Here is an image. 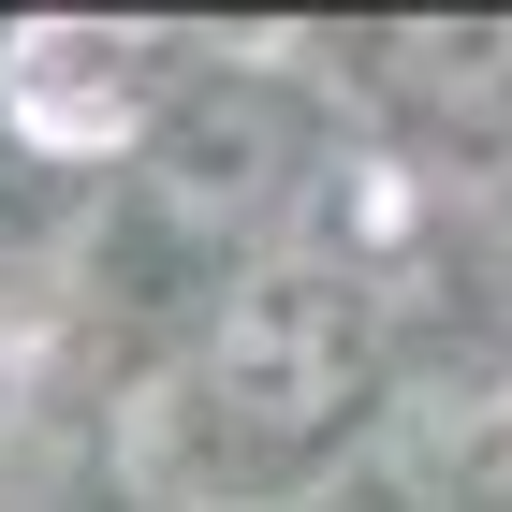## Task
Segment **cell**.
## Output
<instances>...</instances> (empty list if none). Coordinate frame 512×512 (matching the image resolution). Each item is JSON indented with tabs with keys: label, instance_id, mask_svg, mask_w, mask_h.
<instances>
[{
	"label": "cell",
	"instance_id": "cell-1",
	"mask_svg": "<svg viewBox=\"0 0 512 512\" xmlns=\"http://www.w3.org/2000/svg\"><path fill=\"white\" fill-rule=\"evenodd\" d=\"M366 395H381V293L352 264H322V249H278V264L220 278L191 352H176V425L205 454H235V469H293L322 439H352Z\"/></svg>",
	"mask_w": 512,
	"mask_h": 512
},
{
	"label": "cell",
	"instance_id": "cell-2",
	"mask_svg": "<svg viewBox=\"0 0 512 512\" xmlns=\"http://www.w3.org/2000/svg\"><path fill=\"white\" fill-rule=\"evenodd\" d=\"M118 191L161 264L249 278V264H278V220L308 191V103L278 74H176L161 118L118 147Z\"/></svg>",
	"mask_w": 512,
	"mask_h": 512
},
{
	"label": "cell",
	"instance_id": "cell-3",
	"mask_svg": "<svg viewBox=\"0 0 512 512\" xmlns=\"http://www.w3.org/2000/svg\"><path fill=\"white\" fill-rule=\"evenodd\" d=\"M366 88H395L454 147H512V15H381Z\"/></svg>",
	"mask_w": 512,
	"mask_h": 512
},
{
	"label": "cell",
	"instance_id": "cell-4",
	"mask_svg": "<svg viewBox=\"0 0 512 512\" xmlns=\"http://www.w3.org/2000/svg\"><path fill=\"white\" fill-rule=\"evenodd\" d=\"M0 410H15V352H0Z\"/></svg>",
	"mask_w": 512,
	"mask_h": 512
},
{
	"label": "cell",
	"instance_id": "cell-5",
	"mask_svg": "<svg viewBox=\"0 0 512 512\" xmlns=\"http://www.w3.org/2000/svg\"><path fill=\"white\" fill-rule=\"evenodd\" d=\"M0 147H15V132H0Z\"/></svg>",
	"mask_w": 512,
	"mask_h": 512
}]
</instances>
